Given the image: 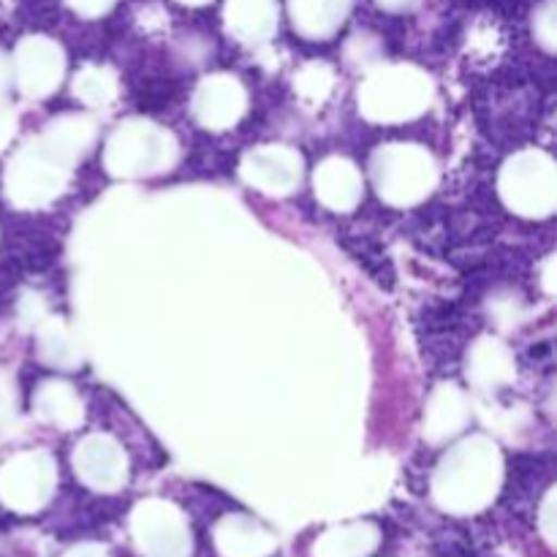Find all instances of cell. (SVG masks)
<instances>
[{"label":"cell","mask_w":557,"mask_h":557,"mask_svg":"<svg viewBox=\"0 0 557 557\" xmlns=\"http://www.w3.org/2000/svg\"><path fill=\"white\" fill-rule=\"evenodd\" d=\"M76 3H82V9H101L109 0H76Z\"/></svg>","instance_id":"cell-1"},{"label":"cell","mask_w":557,"mask_h":557,"mask_svg":"<svg viewBox=\"0 0 557 557\" xmlns=\"http://www.w3.org/2000/svg\"><path fill=\"white\" fill-rule=\"evenodd\" d=\"M386 3H397V5H403V3H413V0H386Z\"/></svg>","instance_id":"cell-2"}]
</instances>
